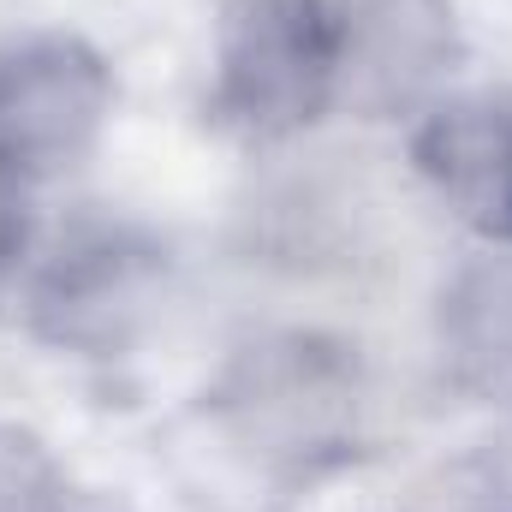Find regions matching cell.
I'll return each instance as SVG.
<instances>
[{
  "label": "cell",
  "instance_id": "5b68a950",
  "mask_svg": "<svg viewBox=\"0 0 512 512\" xmlns=\"http://www.w3.org/2000/svg\"><path fill=\"white\" fill-rule=\"evenodd\" d=\"M161 292V251L131 227H78L30 274V328L72 352H114L149 322Z\"/></svg>",
  "mask_w": 512,
  "mask_h": 512
},
{
  "label": "cell",
  "instance_id": "8992f818",
  "mask_svg": "<svg viewBox=\"0 0 512 512\" xmlns=\"http://www.w3.org/2000/svg\"><path fill=\"white\" fill-rule=\"evenodd\" d=\"M411 161L453 221L512 245V90H453L435 102L411 126Z\"/></svg>",
  "mask_w": 512,
  "mask_h": 512
},
{
  "label": "cell",
  "instance_id": "9c48e42d",
  "mask_svg": "<svg viewBox=\"0 0 512 512\" xmlns=\"http://www.w3.org/2000/svg\"><path fill=\"white\" fill-rule=\"evenodd\" d=\"M18 245H24V185L0 167V268L18 256Z\"/></svg>",
  "mask_w": 512,
  "mask_h": 512
},
{
  "label": "cell",
  "instance_id": "277c9868",
  "mask_svg": "<svg viewBox=\"0 0 512 512\" xmlns=\"http://www.w3.org/2000/svg\"><path fill=\"white\" fill-rule=\"evenodd\" d=\"M114 120V72L78 36L0 48V167L30 191L90 161Z\"/></svg>",
  "mask_w": 512,
  "mask_h": 512
},
{
  "label": "cell",
  "instance_id": "8fae6325",
  "mask_svg": "<svg viewBox=\"0 0 512 512\" xmlns=\"http://www.w3.org/2000/svg\"><path fill=\"white\" fill-rule=\"evenodd\" d=\"M501 495H512V423H507V441H501Z\"/></svg>",
  "mask_w": 512,
  "mask_h": 512
},
{
  "label": "cell",
  "instance_id": "52a82bcc",
  "mask_svg": "<svg viewBox=\"0 0 512 512\" xmlns=\"http://www.w3.org/2000/svg\"><path fill=\"white\" fill-rule=\"evenodd\" d=\"M441 364L465 393L512 399V245L459 262L435 304Z\"/></svg>",
  "mask_w": 512,
  "mask_h": 512
},
{
  "label": "cell",
  "instance_id": "6da1fadb",
  "mask_svg": "<svg viewBox=\"0 0 512 512\" xmlns=\"http://www.w3.org/2000/svg\"><path fill=\"white\" fill-rule=\"evenodd\" d=\"M370 411V382L358 346L286 328L233 352L203 399V435L221 447L227 471L280 495L358 453Z\"/></svg>",
  "mask_w": 512,
  "mask_h": 512
},
{
  "label": "cell",
  "instance_id": "ba28073f",
  "mask_svg": "<svg viewBox=\"0 0 512 512\" xmlns=\"http://www.w3.org/2000/svg\"><path fill=\"white\" fill-rule=\"evenodd\" d=\"M66 495L72 489L48 441L18 423H0V512H60Z\"/></svg>",
  "mask_w": 512,
  "mask_h": 512
},
{
  "label": "cell",
  "instance_id": "7a4b0ae2",
  "mask_svg": "<svg viewBox=\"0 0 512 512\" xmlns=\"http://www.w3.org/2000/svg\"><path fill=\"white\" fill-rule=\"evenodd\" d=\"M209 114L251 143L334 114L328 0H227L209 48Z\"/></svg>",
  "mask_w": 512,
  "mask_h": 512
},
{
  "label": "cell",
  "instance_id": "3957f363",
  "mask_svg": "<svg viewBox=\"0 0 512 512\" xmlns=\"http://www.w3.org/2000/svg\"><path fill=\"white\" fill-rule=\"evenodd\" d=\"M334 18V114L423 120L453 96L465 36L453 0H328Z\"/></svg>",
  "mask_w": 512,
  "mask_h": 512
},
{
  "label": "cell",
  "instance_id": "30bf717a",
  "mask_svg": "<svg viewBox=\"0 0 512 512\" xmlns=\"http://www.w3.org/2000/svg\"><path fill=\"white\" fill-rule=\"evenodd\" d=\"M60 512H131V507L126 501H114V495H96V489H72Z\"/></svg>",
  "mask_w": 512,
  "mask_h": 512
}]
</instances>
